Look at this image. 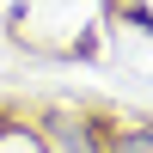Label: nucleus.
Here are the masks:
<instances>
[{"label": "nucleus", "mask_w": 153, "mask_h": 153, "mask_svg": "<svg viewBox=\"0 0 153 153\" xmlns=\"http://www.w3.org/2000/svg\"><path fill=\"white\" fill-rule=\"evenodd\" d=\"M117 153H153V129H135V135H123V147Z\"/></svg>", "instance_id": "obj_1"}]
</instances>
